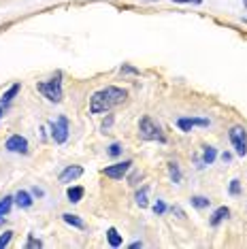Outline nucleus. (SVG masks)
<instances>
[{"mask_svg": "<svg viewBox=\"0 0 247 249\" xmlns=\"http://www.w3.org/2000/svg\"><path fill=\"white\" fill-rule=\"evenodd\" d=\"M171 213H173V215H177L179 219H183V217H185V213H183V209H181V207H171Z\"/></svg>", "mask_w": 247, "mask_h": 249, "instance_id": "26", "label": "nucleus"}, {"mask_svg": "<svg viewBox=\"0 0 247 249\" xmlns=\"http://www.w3.org/2000/svg\"><path fill=\"white\" fill-rule=\"evenodd\" d=\"M19 89H21V86H19V83H13V86H11V88L7 89V92L2 94V98H0V103H2V105H9L11 100H13L15 96H18V92H19Z\"/></svg>", "mask_w": 247, "mask_h": 249, "instance_id": "11", "label": "nucleus"}, {"mask_svg": "<svg viewBox=\"0 0 247 249\" xmlns=\"http://www.w3.org/2000/svg\"><path fill=\"white\" fill-rule=\"evenodd\" d=\"M190 202H192V207H196V209H207L211 205V200L207 196H192Z\"/></svg>", "mask_w": 247, "mask_h": 249, "instance_id": "18", "label": "nucleus"}, {"mask_svg": "<svg viewBox=\"0 0 247 249\" xmlns=\"http://www.w3.org/2000/svg\"><path fill=\"white\" fill-rule=\"evenodd\" d=\"M11 236H13V232H4V234L2 236H0V249H2V247H7L9 245V243H11Z\"/></svg>", "mask_w": 247, "mask_h": 249, "instance_id": "23", "label": "nucleus"}, {"mask_svg": "<svg viewBox=\"0 0 247 249\" xmlns=\"http://www.w3.org/2000/svg\"><path fill=\"white\" fill-rule=\"evenodd\" d=\"M164 211H166V205H164V202H162V200H158V202H156V205H154V213H156V215H162Z\"/></svg>", "mask_w": 247, "mask_h": 249, "instance_id": "25", "label": "nucleus"}, {"mask_svg": "<svg viewBox=\"0 0 247 249\" xmlns=\"http://www.w3.org/2000/svg\"><path fill=\"white\" fill-rule=\"evenodd\" d=\"M2 113H4V109H2V107H0V117H2Z\"/></svg>", "mask_w": 247, "mask_h": 249, "instance_id": "29", "label": "nucleus"}, {"mask_svg": "<svg viewBox=\"0 0 247 249\" xmlns=\"http://www.w3.org/2000/svg\"><path fill=\"white\" fill-rule=\"evenodd\" d=\"M228 192H230V196H239V194H241V181L234 179L232 183H230V190H228Z\"/></svg>", "mask_w": 247, "mask_h": 249, "instance_id": "21", "label": "nucleus"}, {"mask_svg": "<svg viewBox=\"0 0 247 249\" xmlns=\"http://www.w3.org/2000/svg\"><path fill=\"white\" fill-rule=\"evenodd\" d=\"M52 137L55 143H66V139H69V120H66L64 115L58 117V122L52 124Z\"/></svg>", "mask_w": 247, "mask_h": 249, "instance_id": "5", "label": "nucleus"}, {"mask_svg": "<svg viewBox=\"0 0 247 249\" xmlns=\"http://www.w3.org/2000/svg\"><path fill=\"white\" fill-rule=\"evenodd\" d=\"M83 188H79V185H75V188H69V192H66V196H69V202H79L83 198Z\"/></svg>", "mask_w": 247, "mask_h": 249, "instance_id": "17", "label": "nucleus"}, {"mask_svg": "<svg viewBox=\"0 0 247 249\" xmlns=\"http://www.w3.org/2000/svg\"><path fill=\"white\" fill-rule=\"evenodd\" d=\"M132 166V160H124V162H117L113 166H106L105 168V175L109 179H122L124 175L128 173V168Z\"/></svg>", "mask_w": 247, "mask_h": 249, "instance_id": "6", "label": "nucleus"}, {"mask_svg": "<svg viewBox=\"0 0 247 249\" xmlns=\"http://www.w3.org/2000/svg\"><path fill=\"white\" fill-rule=\"evenodd\" d=\"M32 194H35V196H38V198H41V196L45 194V192H43L41 188H32Z\"/></svg>", "mask_w": 247, "mask_h": 249, "instance_id": "27", "label": "nucleus"}, {"mask_svg": "<svg viewBox=\"0 0 247 249\" xmlns=\"http://www.w3.org/2000/svg\"><path fill=\"white\" fill-rule=\"evenodd\" d=\"M137 205L141 207V209L147 207V188H143V190L137 194Z\"/></svg>", "mask_w": 247, "mask_h": 249, "instance_id": "20", "label": "nucleus"}, {"mask_svg": "<svg viewBox=\"0 0 247 249\" xmlns=\"http://www.w3.org/2000/svg\"><path fill=\"white\" fill-rule=\"evenodd\" d=\"M126 98H128V92L122 88L109 86L105 89H98V92L89 98V113H94V115H96V113H106L113 109V107L122 105Z\"/></svg>", "mask_w": 247, "mask_h": 249, "instance_id": "1", "label": "nucleus"}, {"mask_svg": "<svg viewBox=\"0 0 247 249\" xmlns=\"http://www.w3.org/2000/svg\"><path fill=\"white\" fill-rule=\"evenodd\" d=\"M139 247H143L141 241H137V243H132V245H130V249H139Z\"/></svg>", "mask_w": 247, "mask_h": 249, "instance_id": "28", "label": "nucleus"}, {"mask_svg": "<svg viewBox=\"0 0 247 249\" xmlns=\"http://www.w3.org/2000/svg\"><path fill=\"white\" fill-rule=\"evenodd\" d=\"M13 200H15L13 196H4L2 200H0V222L4 219V215H9L11 207H13Z\"/></svg>", "mask_w": 247, "mask_h": 249, "instance_id": "14", "label": "nucleus"}, {"mask_svg": "<svg viewBox=\"0 0 247 249\" xmlns=\"http://www.w3.org/2000/svg\"><path fill=\"white\" fill-rule=\"evenodd\" d=\"M120 154H122V145L120 143H113V145L109 147V156L115 158V156H120Z\"/></svg>", "mask_w": 247, "mask_h": 249, "instance_id": "24", "label": "nucleus"}, {"mask_svg": "<svg viewBox=\"0 0 247 249\" xmlns=\"http://www.w3.org/2000/svg\"><path fill=\"white\" fill-rule=\"evenodd\" d=\"M168 175H171V179L175 181V183H179V181H181V173H179V166H177L175 162L168 164Z\"/></svg>", "mask_w": 247, "mask_h": 249, "instance_id": "19", "label": "nucleus"}, {"mask_svg": "<svg viewBox=\"0 0 247 249\" xmlns=\"http://www.w3.org/2000/svg\"><path fill=\"white\" fill-rule=\"evenodd\" d=\"M215 158H217V149H215V147H203V164H209V166H211V164L213 162H215Z\"/></svg>", "mask_w": 247, "mask_h": 249, "instance_id": "15", "label": "nucleus"}, {"mask_svg": "<svg viewBox=\"0 0 247 249\" xmlns=\"http://www.w3.org/2000/svg\"><path fill=\"white\" fill-rule=\"evenodd\" d=\"M36 89L47 100H52V103H60V100H62V72H55V77L52 79V81L38 83Z\"/></svg>", "mask_w": 247, "mask_h": 249, "instance_id": "2", "label": "nucleus"}, {"mask_svg": "<svg viewBox=\"0 0 247 249\" xmlns=\"http://www.w3.org/2000/svg\"><path fill=\"white\" fill-rule=\"evenodd\" d=\"M139 132H141V137L145 141H164V137H162V128L158 124H154V120H151L149 115H145L143 120L139 122Z\"/></svg>", "mask_w": 247, "mask_h": 249, "instance_id": "3", "label": "nucleus"}, {"mask_svg": "<svg viewBox=\"0 0 247 249\" xmlns=\"http://www.w3.org/2000/svg\"><path fill=\"white\" fill-rule=\"evenodd\" d=\"M26 247L28 249H38V247H43V241L41 239H35V236H30L28 243H26Z\"/></svg>", "mask_w": 247, "mask_h": 249, "instance_id": "22", "label": "nucleus"}, {"mask_svg": "<svg viewBox=\"0 0 247 249\" xmlns=\"http://www.w3.org/2000/svg\"><path fill=\"white\" fill-rule=\"evenodd\" d=\"M230 143H232L234 151H237V156L245 158L247 156V130L243 126H234L230 128Z\"/></svg>", "mask_w": 247, "mask_h": 249, "instance_id": "4", "label": "nucleus"}, {"mask_svg": "<svg viewBox=\"0 0 247 249\" xmlns=\"http://www.w3.org/2000/svg\"><path fill=\"white\" fill-rule=\"evenodd\" d=\"M15 202H18V205L21 207V209H28V207H32V196L28 194V192H18V194H15Z\"/></svg>", "mask_w": 247, "mask_h": 249, "instance_id": "13", "label": "nucleus"}, {"mask_svg": "<svg viewBox=\"0 0 247 249\" xmlns=\"http://www.w3.org/2000/svg\"><path fill=\"white\" fill-rule=\"evenodd\" d=\"M228 215H230V209H228V207H220L215 213L211 215V226H217L220 222H224V219H226Z\"/></svg>", "mask_w": 247, "mask_h": 249, "instance_id": "12", "label": "nucleus"}, {"mask_svg": "<svg viewBox=\"0 0 247 249\" xmlns=\"http://www.w3.org/2000/svg\"><path fill=\"white\" fill-rule=\"evenodd\" d=\"M81 175H83L81 166H66L64 171L60 173V181L62 183H69V181H72V179H79Z\"/></svg>", "mask_w": 247, "mask_h": 249, "instance_id": "9", "label": "nucleus"}, {"mask_svg": "<svg viewBox=\"0 0 247 249\" xmlns=\"http://www.w3.org/2000/svg\"><path fill=\"white\" fill-rule=\"evenodd\" d=\"M177 126L183 130V132H190L194 126H209V122L207 120H198V117H181V120L177 122Z\"/></svg>", "mask_w": 247, "mask_h": 249, "instance_id": "8", "label": "nucleus"}, {"mask_svg": "<svg viewBox=\"0 0 247 249\" xmlns=\"http://www.w3.org/2000/svg\"><path fill=\"white\" fill-rule=\"evenodd\" d=\"M7 149L13 151V154H26V151H28V141L24 137H19V134H15V137H9Z\"/></svg>", "mask_w": 247, "mask_h": 249, "instance_id": "7", "label": "nucleus"}, {"mask_svg": "<svg viewBox=\"0 0 247 249\" xmlns=\"http://www.w3.org/2000/svg\"><path fill=\"white\" fill-rule=\"evenodd\" d=\"M62 219H64L69 226H72V228L77 230H83L86 228V224H83V219H79V215H72V213H64L62 215Z\"/></svg>", "mask_w": 247, "mask_h": 249, "instance_id": "10", "label": "nucleus"}, {"mask_svg": "<svg viewBox=\"0 0 247 249\" xmlns=\"http://www.w3.org/2000/svg\"><path fill=\"white\" fill-rule=\"evenodd\" d=\"M106 241H109V245H111V247H120V245H122V236H120V232H117L115 228H109V230H106Z\"/></svg>", "mask_w": 247, "mask_h": 249, "instance_id": "16", "label": "nucleus"}]
</instances>
